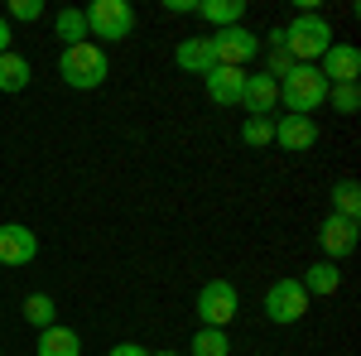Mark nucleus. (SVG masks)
<instances>
[{"label":"nucleus","mask_w":361,"mask_h":356,"mask_svg":"<svg viewBox=\"0 0 361 356\" xmlns=\"http://www.w3.org/2000/svg\"><path fill=\"white\" fill-rule=\"evenodd\" d=\"M279 49L294 58V63H304V68H318V58L333 49V20L318 15V10L294 15L289 25L279 29Z\"/></svg>","instance_id":"nucleus-1"},{"label":"nucleus","mask_w":361,"mask_h":356,"mask_svg":"<svg viewBox=\"0 0 361 356\" xmlns=\"http://www.w3.org/2000/svg\"><path fill=\"white\" fill-rule=\"evenodd\" d=\"M58 78L63 87H73V92H97V87L111 78V58L102 44H73V49H63L58 54Z\"/></svg>","instance_id":"nucleus-2"},{"label":"nucleus","mask_w":361,"mask_h":356,"mask_svg":"<svg viewBox=\"0 0 361 356\" xmlns=\"http://www.w3.org/2000/svg\"><path fill=\"white\" fill-rule=\"evenodd\" d=\"M279 106L289 111V116H313V111H323L328 106V78H323L318 68L294 63V68L279 78Z\"/></svg>","instance_id":"nucleus-3"},{"label":"nucleus","mask_w":361,"mask_h":356,"mask_svg":"<svg viewBox=\"0 0 361 356\" xmlns=\"http://www.w3.org/2000/svg\"><path fill=\"white\" fill-rule=\"evenodd\" d=\"M82 15H87V39H92V44L102 39V49H106V44H121V39H130L135 25H140V15H135L130 0H92Z\"/></svg>","instance_id":"nucleus-4"},{"label":"nucleus","mask_w":361,"mask_h":356,"mask_svg":"<svg viewBox=\"0 0 361 356\" xmlns=\"http://www.w3.org/2000/svg\"><path fill=\"white\" fill-rule=\"evenodd\" d=\"M193 313H197V328H226L236 313H241V294L231 279H207L193 299Z\"/></svg>","instance_id":"nucleus-5"},{"label":"nucleus","mask_w":361,"mask_h":356,"mask_svg":"<svg viewBox=\"0 0 361 356\" xmlns=\"http://www.w3.org/2000/svg\"><path fill=\"white\" fill-rule=\"evenodd\" d=\"M308 294H304V284L294 279V274H284V279H275L270 289H265V318L275 323V328H294V323H304V313H308Z\"/></svg>","instance_id":"nucleus-6"},{"label":"nucleus","mask_w":361,"mask_h":356,"mask_svg":"<svg viewBox=\"0 0 361 356\" xmlns=\"http://www.w3.org/2000/svg\"><path fill=\"white\" fill-rule=\"evenodd\" d=\"M207 44H212V54H217V68H246L250 58L265 49V44L255 39V29H246V25L212 29V34H207Z\"/></svg>","instance_id":"nucleus-7"},{"label":"nucleus","mask_w":361,"mask_h":356,"mask_svg":"<svg viewBox=\"0 0 361 356\" xmlns=\"http://www.w3.org/2000/svg\"><path fill=\"white\" fill-rule=\"evenodd\" d=\"M39 255V236L29 231L25 221H0V265L20 270Z\"/></svg>","instance_id":"nucleus-8"},{"label":"nucleus","mask_w":361,"mask_h":356,"mask_svg":"<svg viewBox=\"0 0 361 356\" xmlns=\"http://www.w3.org/2000/svg\"><path fill=\"white\" fill-rule=\"evenodd\" d=\"M318 73L328 78V87H347L361 78V49L357 44H333L328 54L318 58Z\"/></svg>","instance_id":"nucleus-9"},{"label":"nucleus","mask_w":361,"mask_h":356,"mask_svg":"<svg viewBox=\"0 0 361 356\" xmlns=\"http://www.w3.org/2000/svg\"><path fill=\"white\" fill-rule=\"evenodd\" d=\"M318 241H323V260H347L352 250H357V221L337 217V212H328L323 217V231H318Z\"/></svg>","instance_id":"nucleus-10"},{"label":"nucleus","mask_w":361,"mask_h":356,"mask_svg":"<svg viewBox=\"0 0 361 356\" xmlns=\"http://www.w3.org/2000/svg\"><path fill=\"white\" fill-rule=\"evenodd\" d=\"M275 145L289 154H304L318 145V121L313 116H279L275 121Z\"/></svg>","instance_id":"nucleus-11"},{"label":"nucleus","mask_w":361,"mask_h":356,"mask_svg":"<svg viewBox=\"0 0 361 356\" xmlns=\"http://www.w3.org/2000/svg\"><path fill=\"white\" fill-rule=\"evenodd\" d=\"M202 92H207V102H217V106H241L246 68H212V73L202 78Z\"/></svg>","instance_id":"nucleus-12"},{"label":"nucleus","mask_w":361,"mask_h":356,"mask_svg":"<svg viewBox=\"0 0 361 356\" xmlns=\"http://www.w3.org/2000/svg\"><path fill=\"white\" fill-rule=\"evenodd\" d=\"M241 106L246 116H270L279 106V82L265 73H246V92H241Z\"/></svg>","instance_id":"nucleus-13"},{"label":"nucleus","mask_w":361,"mask_h":356,"mask_svg":"<svg viewBox=\"0 0 361 356\" xmlns=\"http://www.w3.org/2000/svg\"><path fill=\"white\" fill-rule=\"evenodd\" d=\"M299 284H304L308 299H333L337 289H342V270H337L333 260H313V265L299 274Z\"/></svg>","instance_id":"nucleus-14"},{"label":"nucleus","mask_w":361,"mask_h":356,"mask_svg":"<svg viewBox=\"0 0 361 356\" xmlns=\"http://www.w3.org/2000/svg\"><path fill=\"white\" fill-rule=\"evenodd\" d=\"M173 58H178V68H183V73H193V78H207V73L217 68V54H212L207 34H202V39H183V44L173 49Z\"/></svg>","instance_id":"nucleus-15"},{"label":"nucleus","mask_w":361,"mask_h":356,"mask_svg":"<svg viewBox=\"0 0 361 356\" xmlns=\"http://www.w3.org/2000/svg\"><path fill=\"white\" fill-rule=\"evenodd\" d=\"M39 356H82V337L73 328H63V323H54V328L39 332V347H34Z\"/></svg>","instance_id":"nucleus-16"},{"label":"nucleus","mask_w":361,"mask_h":356,"mask_svg":"<svg viewBox=\"0 0 361 356\" xmlns=\"http://www.w3.org/2000/svg\"><path fill=\"white\" fill-rule=\"evenodd\" d=\"M197 20H207L212 29H231L246 20V0H197Z\"/></svg>","instance_id":"nucleus-17"},{"label":"nucleus","mask_w":361,"mask_h":356,"mask_svg":"<svg viewBox=\"0 0 361 356\" xmlns=\"http://www.w3.org/2000/svg\"><path fill=\"white\" fill-rule=\"evenodd\" d=\"M29 82H34L29 58L15 54V49H10V54H0V92H10V97H15V92H25Z\"/></svg>","instance_id":"nucleus-18"},{"label":"nucleus","mask_w":361,"mask_h":356,"mask_svg":"<svg viewBox=\"0 0 361 356\" xmlns=\"http://www.w3.org/2000/svg\"><path fill=\"white\" fill-rule=\"evenodd\" d=\"M54 34L63 39V49H73V44H87V15L78 5H63L54 15Z\"/></svg>","instance_id":"nucleus-19"},{"label":"nucleus","mask_w":361,"mask_h":356,"mask_svg":"<svg viewBox=\"0 0 361 356\" xmlns=\"http://www.w3.org/2000/svg\"><path fill=\"white\" fill-rule=\"evenodd\" d=\"M188 356H231V337L226 328H197L188 342Z\"/></svg>","instance_id":"nucleus-20"},{"label":"nucleus","mask_w":361,"mask_h":356,"mask_svg":"<svg viewBox=\"0 0 361 356\" xmlns=\"http://www.w3.org/2000/svg\"><path fill=\"white\" fill-rule=\"evenodd\" d=\"M333 212H337V217H347V221L361 217V183H357V178H337V183H333Z\"/></svg>","instance_id":"nucleus-21"},{"label":"nucleus","mask_w":361,"mask_h":356,"mask_svg":"<svg viewBox=\"0 0 361 356\" xmlns=\"http://www.w3.org/2000/svg\"><path fill=\"white\" fill-rule=\"evenodd\" d=\"M25 323L29 328H54L58 323V303H54V294H29L25 299Z\"/></svg>","instance_id":"nucleus-22"},{"label":"nucleus","mask_w":361,"mask_h":356,"mask_svg":"<svg viewBox=\"0 0 361 356\" xmlns=\"http://www.w3.org/2000/svg\"><path fill=\"white\" fill-rule=\"evenodd\" d=\"M241 145H246V149L275 145V121H270V116H246V121H241Z\"/></svg>","instance_id":"nucleus-23"},{"label":"nucleus","mask_w":361,"mask_h":356,"mask_svg":"<svg viewBox=\"0 0 361 356\" xmlns=\"http://www.w3.org/2000/svg\"><path fill=\"white\" fill-rule=\"evenodd\" d=\"M328 102H333L337 116H357L361 111V87L347 82V87H328Z\"/></svg>","instance_id":"nucleus-24"},{"label":"nucleus","mask_w":361,"mask_h":356,"mask_svg":"<svg viewBox=\"0 0 361 356\" xmlns=\"http://www.w3.org/2000/svg\"><path fill=\"white\" fill-rule=\"evenodd\" d=\"M5 20H25V25L44 20V0H10V15Z\"/></svg>","instance_id":"nucleus-25"},{"label":"nucleus","mask_w":361,"mask_h":356,"mask_svg":"<svg viewBox=\"0 0 361 356\" xmlns=\"http://www.w3.org/2000/svg\"><path fill=\"white\" fill-rule=\"evenodd\" d=\"M289 68H294V58L284 54V49H270V54H265V78H275V82H279Z\"/></svg>","instance_id":"nucleus-26"},{"label":"nucleus","mask_w":361,"mask_h":356,"mask_svg":"<svg viewBox=\"0 0 361 356\" xmlns=\"http://www.w3.org/2000/svg\"><path fill=\"white\" fill-rule=\"evenodd\" d=\"M169 15H197V0H164Z\"/></svg>","instance_id":"nucleus-27"},{"label":"nucleus","mask_w":361,"mask_h":356,"mask_svg":"<svg viewBox=\"0 0 361 356\" xmlns=\"http://www.w3.org/2000/svg\"><path fill=\"white\" fill-rule=\"evenodd\" d=\"M106 356H149V352H145L140 342H116V347H111Z\"/></svg>","instance_id":"nucleus-28"},{"label":"nucleus","mask_w":361,"mask_h":356,"mask_svg":"<svg viewBox=\"0 0 361 356\" xmlns=\"http://www.w3.org/2000/svg\"><path fill=\"white\" fill-rule=\"evenodd\" d=\"M10 39H15V34H10V20H5V15H0V54H10V49H15V44H10Z\"/></svg>","instance_id":"nucleus-29"},{"label":"nucleus","mask_w":361,"mask_h":356,"mask_svg":"<svg viewBox=\"0 0 361 356\" xmlns=\"http://www.w3.org/2000/svg\"><path fill=\"white\" fill-rule=\"evenodd\" d=\"M149 356H183V352H149Z\"/></svg>","instance_id":"nucleus-30"},{"label":"nucleus","mask_w":361,"mask_h":356,"mask_svg":"<svg viewBox=\"0 0 361 356\" xmlns=\"http://www.w3.org/2000/svg\"><path fill=\"white\" fill-rule=\"evenodd\" d=\"M231 356H241V352H231Z\"/></svg>","instance_id":"nucleus-31"},{"label":"nucleus","mask_w":361,"mask_h":356,"mask_svg":"<svg viewBox=\"0 0 361 356\" xmlns=\"http://www.w3.org/2000/svg\"><path fill=\"white\" fill-rule=\"evenodd\" d=\"M0 356H5V352H0Z\"/></svg>","instance_id":"nucleus-32"}]
</instances>
